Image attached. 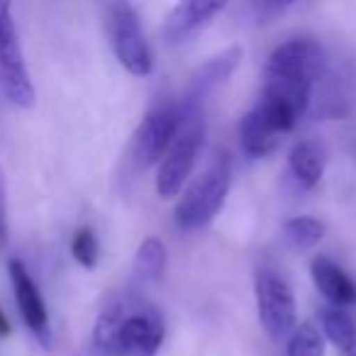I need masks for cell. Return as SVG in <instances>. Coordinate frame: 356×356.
Returning <instances> with one entry per match:
<instances>
[{
	"label": "cell",
	"instance_id": "16",
	"mask_svg": "<svg viewBox=\"0 0 356 356\" xmlns=\"http://www.w3.org/2000/svg\"><path fill=\"white\" fill-rule=\"evenodd\" d=\"M166 244L159 237H147L137 247L132 268L142 281H156L166 271Z\"/></svg>",
	"mask_w": 356,
	"mask_h": 356
},
{
	"label": "cell",
	"instance_id": "10",
	"mask_svg": "<svg viewBox=\"0 0 356 356\" xmlns=\"http://www.w3.org/2000/svg\"><path fill=\"white\" fill-rule=\"evenodd\" d=\"M225 10V3H200V0H191V3H178L171 8L161 25V40L168 47H178L198 37L203 30L213 25L218 13Z\"/></svg>",
	"mask_w": 356,
	"mask_h": 356
},
{
	"label": "cell",
	"instance_id": "18",
	"mask_svg": "<svg viewBox=\"0 0 356 356\" xmlns=\"http://www.w3.org/2000/svg\"><path fill=\"white\" fill-rule=\"evenodd\" d=\"M283 356H325V337L320 327L312 322L298 325L286 337V351Z\"/></svg>",
	"mask_w": 356,
	"mask_h": 356
},
{
	"label": "cell",
	"instance_id": "20",
	"mask_svg": "<svg viewBox=\"0 0 356 356\" xmlns=\"http://www.w3.org/2000/svg\"><path fill=\"white\" fill-rule=\"evenodd\" d=\"M8 239V191H6V178L0 173V244H6Z\"/></svg>",
	"mask_w": 356,
	"mask_h": 356
},
{
	"label": "cell",
	"instance_id": "15",
	"mask_svg": "<svg viewBox=\"0 0 356 356\" xmlns=\"http://www.w3.org/2000/svg\"><path fill=\"white\" fill-rule=\"evenodd\" d=\"M322 337L339 351V356H356V322L341 307H325L322 310Z\"/></svg>",
	"mask_w": 356,
	"mask_h": 356
},
{
	"label": "cell",
	"instance_id": "4",
	"mask_svg": "<svg viewBox=\"0 0 356 356\" xmlns=\"http://www.w3.org/2000/svg\"><path fill=\"white\" fill-rule=\"evenodd\" d=\"M184 110V120L178 127L173 142L168 144L166 154L161 156V161L156 163V186L159 198L171 200L184 191L186 181L191 178L195 168V161L200 156V149L205 142V122L200 118V110Z\"/></svg>",
	"mask_w": 356,
	"mask_h": 356
},
{
	"label": "cell",
	"instance_id": "9",
	"mask_svg": "<svg viewBox=\"0 0 356 356\" xmlns=\"http://www.w3.org/2000/svg\"><path fill=\"white\" fill-rule=\"evenodd\" d=\"M8 276H10V286L15 293V302L20 317L25 322V327L32 332L37 341L42 346L51 344V320L49 310H47V302L42 298V291L37 286V281L32 278L30 268L20 261V259H10L8 261Z\"/></svg>",
	"mask_w": 356,
	"mask_h": 356
},
{
	"label": "cell",
	"instance_id": "2",
	"mask_svg": "<svg viewBox=\"0 0 356 356\" xmlns=\"http://www.w3.org/2000/svg\"><path fill=\"white\" fill-rule=\"evenodd\" d=\"M163 337L161 312L137 296L115 298L93 325V346L100 356H156Z\"/></svg>",
	"mask_w": 356,
	"mask_h": 356
},
{
	"label": "cell",
	"instance_id": "1",
	"mask_svg": "<svg viewBox=\"0 0 356 356\" xmlns=\"http://www.w3.org/2000/svg\"><path fill=\"white\" fill-rule=\"evenodd\" d=\"M327 74V51L312 37H293L268 54L261 98L291 110L298 120L312 103L315 86Z\"/></svg>",
	"mask_w": 356,
	"mask_h": 356
},
{
	"label": "cell",
	"instance_id": "6",
	"mask_svg": "<svg viewBox=\"0 0 356 356\" xmlns=\"http://www.w3.org/2000/svg\"><path fill=\"white\" fill-rule=\"evenodd\" d=\"M0 93L6 95L8 103L25 110L32 108L37 100L13 8L8 3H0Z\"/></svg>",
	"mask_w": 356,
	"mask_h": 356
},
{
	"label": "cell",
	"instance_id": "11",
	"mask_svg": "<svg viewBox=\"0 0 356 356\" xmlns=\"http://www.w3.org/2000/svg\"><path fill=\"white\" fill-rule=\"evenodd\" d=\"M239 59H242V47H227V49H222L220 54L210 56V59L195 71L193 79H191L188 93H186V100L181 108L200 110V103L205 100V95H210L215 88H220V86L234 74Z\"/></svg>",
	"mask_w": 356,
	"mask_h": 356
},
{
	"label": "cell",
	"instance_id": "13",
	"mask_svg": "<svg viewBox=\"0 0 356 356\" xmlns=\"http://www.w3.org/2000/svg\"><path fill=\"white\" fill-rule=\"evenodd\" d=\"M327 147L320 139H300L288 154V171L300 188L312 191L325 176Z\"/></svg>",
	"mask_w": 356,
	"mask_h": 356
},
{
	"label": "cell",
	"instance_id": "14",
	"mask_svg": "<svg viewBox=\"0 0 356 356\" xmlns=\"http://www.w3.org/2000/svg\"><path fill=\"white\" fill-rule=\"evenodd\" d=\"M239 144H242L244 154L252 159H264L268 154H273L281 144V134L257 113L249 110L239 122Z\"/></svg>",
	"mask_w": 356,
	"mask_h": 356
},
{
	"label": "cell",
	"instance_id": "19",
	"mask_svg": "<svg viewBox=\"0 0 356 356\" xmlns=\"http://www.w3.org/2000/svg\"><path fill=\"white\" fill-rule=\"evenodd\" d=\"M71 257L83 268H95L100 259V244L98 237L90 227H79L71 237Z\"/></svg>",
	"mask_w": 356,
	"mask_h": 356
},
{
	"label": "cell",
	"instance_id": "8",
	"mask_svg": "<svg viewBox=\"0 0 356 356\" xmlns=\"http://www.w3.org/2000/svg\"><path fill=\"white\" fill-rule=\"evenodd\" d=\"M184 120V110L176 103L152 108L132 134V159L139 168H152L161 161Z\"/></svg>",
	"mask_w": 356,
	"mask_h": 356
},
{
	"label": "cell",
	"instance_id": "5",
	"mask_svg": "<svg viewBox=\"0 0 356 356\" xmlns=\"http://www.w3.org/2000/svg\"><path fill=\"white\" fill-rule=\"evenodd\" d=\"M105 35L115 59L132 76H149L154 71V51L142 30L137 10L129 3H110L105 8Z\"/></svg>",
	"mask_w": 356,
	"mask_h": 356
},
{
	"label": "cell",
	"instance_id": "17",
	"mask_svg": "<svg viewBox=\"0 0 356 356\" xmlns=\"http://www.w3.org/2000/svg\"><path fill=\"white\" fill-rule=\"evenodd\" d=\"M281 232H283V239H286L293 249L305 252V249H312L322 242V237H325V225L317 218H310V215H298V218H291L283 222Z\"/></svg>",
	"mask_w": 356,
	"mask_h": 356
},
{
	"label": "cell",
	"instance_id": "7",
	"mask_svg": "<svg viewBox=\"0 0 356 356\" xmlns=\"http://www.w3.org/2000/svg\"><path fill=\"white\" fill-rule=\"evenodd\" d=\"M254 300L261 327L271 339H286L296 330L298 305L293 288L276 268L261 266L254 276Z\"/></svg>",
	"mask_w": 356,
	"mask_h": 356
},
{
	"label": "cell",
	"instance_id": "12",
	"mask_svg": "<svg viewBox=\"0 0 356 356\" xmlns=\"http://www.w3.org/2000/svg\"><path fill=\"white\" fill-rule=\"evenodd\" d=\"M310 276L317 291L325 296V300L332 302V307L354 305L356 302V283L339 264H334L327 257H315L310 261Z\"/></svg>",
	"mask_w": 356,
	"mask_h": 356
},
{
	"label": "cell",
	"instance_id": "3",
	"mask_svg": "<svg viewBox=\"0 0 356 356\" xmlns=\"http://www.w3.org/2000/svg\"><path fill=\"white\" fill-rule=\"evenodd\" d=\"M232 188V159L227 152H218L205 171L178 198L173 220L186 232L203 229L218 218Z\"/></svg>",
	"mask_w": 356,
	"mask_h": 356
},
{
	"label": "cell",
	"instance_id": "21",
	"mask_svg": "<svg viewBox=\"0 0 356 356\" xmlns=\"http://www.w3.org/2000/svg\"><path fill=\"white\" fill-rule=\"evenodd\" d=\"M10 334V322H8L6 312L0 310V337H8Z\"/></svg>",
	"mask_w": 356,
	"mask_h": 356
}]
</instances>
